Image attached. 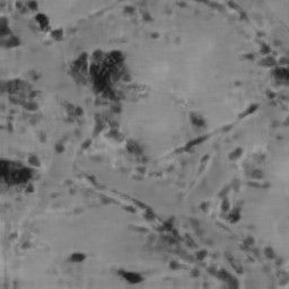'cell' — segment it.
Listing matches in <instances>:
<instances>
[{
  "instance_id": "1",
  "label": "cell",
  "mask_w": 289,
  "mask_h": 289,
  "mask_svg": "<svg viewBox=\"0 0 289 289\" xmlns=\"http://www.w3.org/2000/svg\"><path fill=\"white\" fill-rule=\"evenodd\" d=\"M124 277H126L129 281L131 282H138L140 281V277L137 275H131V273H128V275H124Z\"/></svg>"
}]
</instances>
